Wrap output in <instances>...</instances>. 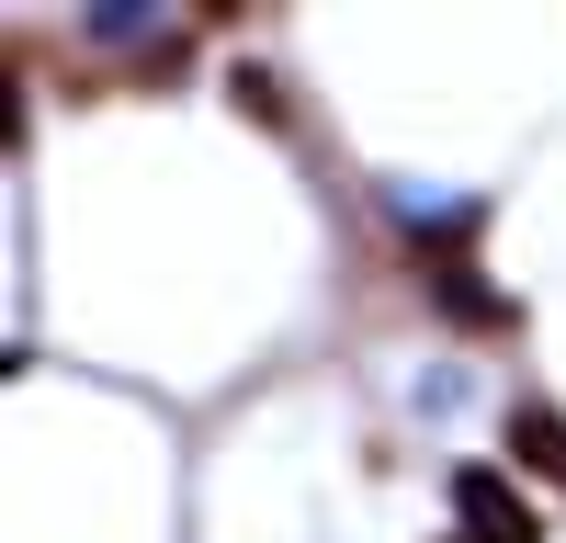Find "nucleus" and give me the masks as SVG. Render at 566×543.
<instances>
[{"label": "nucleus", "mask_w": 566, "mask_h": 543, "mask_svg": "<svg viewBox=\"0 0 566 543\" xmlns=\"http://www.w3.org/2000/svg\"><path fill=\"white\" fill-rule=\"evenodd\" d=\"M510 453H522L533 476L566 487V419H555V407H510Z\"/></svg>", "instance_id": "7ed1b4c3"}, {"label": "nucleus", "mask_w": 566, "mask_h": 543, "mask_svg": "<svg viewBox=\"0 0 566 543\" xmlns=\"http://www.w3.org/2000/svg\"><path fill=\"white\" fill-rule=\"evenodd\" d=\"M453 543H464V532H453Z\"/></svg>", "instance_id": "20e7f679"}, {"label": "nucleus", "mask_w": 566, "mask_h": 543, "mask_svg": "<svg viewBox=\"0 0 566 543\" xmlns=\"http://www.w3.org/2000/svg\"><path fill=\"white\" fill-rule=\"evenodd\" d=\"M453 532H464V543H544V510H533L522 476H499V465H453Z\"/></svg>", "instance_id": "f257e3e1"}, {"label": "nucleus", "mask_w": 566, "mask_h": 543, "mask_svg": "<svg viewBox=\"0 0 566 543\" xmlns=\"http://www.w3.org/2000/svg\"><path fill=\"white\" fill-rule=\"evenodd\" d=\"M431 306L453 317V329H488V340H510V329H522V306H510V295H488V272H431Z\"/></svg>", "instance_id": "f03ea898"}]
</instances>
